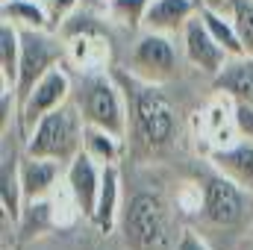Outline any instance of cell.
Here are the masks:
<instances>
[{"instance_id":"obj_1","label":"cell","mask_w":253,"mask_h":250,"mask_svg":"<svg viewBox=\"0 0 253 250\" xmlns=\"http://www.w3.org/2000/svg\"><path fill=\"white\" fill-rule=\"evenodd\" d=\"M129 103V129L138 144L159 150L168 147L177 135V109L162 94L159 83H147L132 74V83L126 88Z\"/></svg>"},{"instance_id":"obj_2","label":"cell","mask_w":253,"mask_h":250,"mask_svg":"<svg viewBox=\"0 0 253 250\" xmlns=\"http://www.w3.org/2000/svg\"><path fill=\"white\" fill-rule=\"evenodd\" d=\"M83 135H85V118L77 103H65L44 115L39 124L24 135V153L30 156H44L68 165L80 150H83Z\"/></svg>"},{"instance_id":"obj_3","label":"cell","mask_w":253,"mask_h":250,"mask_svg":"<svg viewBox=\"0 0 253 250\" xmlns=\"http://www.w3.org/2000/svg\"><path fill=\"white\" fill-rule=\"evenodd\" d=\"M77 106L85 118V124L103 126L115 135L124 138L129 132V103H126V91L103 71H91L83 80Z\"/></svg>"},{"instance_id":"obj_4","label":"cell","mask_w":253,"mask_h":250,"mask_svg":"<svg viewBox=\"0 0 253 250\" xmlns=\"http://www.w3.org/2000/svg\"><path fill=\"white\" fill-rule=\"evenodd\" d=\"M126 245L132 250H168L171 248V227H168V209L162 197L156 194H135L129 200L124 218Z\"/></svg>"},{"instance_id":"obj_5","label":"cell","mask_w":253,"mask_h":250,"mask_svg":"<svg viewBox=\"0 0 253 250\" xmlns=\"http://www.w3.org/2000/svg\"><path fill=\"white\" fill-rule=\"evenodd\" d=\"M65 56V44L50 30H21V65H18V103L33 91V85L56 68Z\"/></svg>"},{"instance_id":"obj_6","label":"cell","mask_w":253,"mask_h":250,"mask_svg":"<svg viewBox=\"0 0 253 250\" xmlns=\"http://www.w3.org/2000/svg\"><path fill=\"white\" fill-rule=\"evenodd\" d=\"M253 209V191L224 174H212L203 186V218L215 227H242Z\"/></svg>"},{"instance_id":"obj_7","label":"cell","mask_w":253,"mask_h":250,"mask_svg":"<svg viewBox=\"0 0 253 250\" xmlns=\"http://www.w3.org/2000/svg\"><path fill=\"white\" fill-rule=\"evenodd\" d=\"M68 100H71V77H68V71H65L62 65H56L18 103V126H21V132L27 135L44 115H50L53 109L65 106Z\"/></svg>"},{"instance_id":"obj_8","label":"cell","mask_w":253,"mask_h":250,"mask_svg":"<svg viewBox=\"0 0 253 250\" xmlns=\"http://www.w3.org/2000/svg\"><path fill=\"white\" fill-rule=\"evenodd\" d=\"M180 50L168 33L144 30L132 44V74L147 83H165L177 74Z\"/></svg>"},{"instance_id":"obj_9","label":"cell","mask_w":253,"mask_h":250,"mask_svg":"<svg viewBox=\"0 0 253 250\" xmlns=\"http://www.w3.org/2000/svg\"><path fill=\"white\" fill-rule=\"evenodd\" d=\"M180 36H183V56L189 59V65H194V68L203 71V74H209L212 80H215V77L227 68V62L233 59V56L212 39L209 27H206L203 18H200V12L183 27Z\"/></svg>"},{"instance_id":"obj_10","label":"cell","mask_w":253,"mask_h":250,"mask_svg":"<svg viewBox=\"0 0 253 250\" xmlns=\"http://www.w3.org/2000/svg\"><path fill=\"white\" fill-rule=\"evenodd\" d=\"M100 180H103V165L97 159H91L85 150H80L68 168H65V186L74 194L80 212L91 221L94 206H97V194H100Z\"/></svg>"},{"instance_id":"obj_11","label":"cell","mask_w":253,"mask_h":250,"mask_svg":"<svg viewBox=\"0 0 253 250\" xmlns=\"http://www.w3.org/2000/svg\"><path fill=\"white\" fill-rule=\"evenodd\" d=\"M65 168L68 165L56 162V159H44V156L24 153V159H21V186H24L27 203L50 197L56 191V183H59V177L65 174Z\"/></svg>"},{"instance_id":"obj_12","label":"cell","mask_w":253,"mask_h":250,"mask_svg":"<svg viewBox=\"0 0 253 250\" xmlns=\"http://www.w3.org/2000/svg\"><path fill=\"white\" fill-rule=\"evenodd\" d=\"M197 3L194 0H150L141 27L153 30V33H183V27L189 24L191 18L197 15Z\"/></svg>"},{"instance_id":"obj_13","label":"cell","mask_w":253,"mask_h":250,"mask_svg":"<svg viewBox=\"0 0 253 250\" xmlns=\"http://www.w3.org/2000/svg\"><path fill=\"white\" fill-rule=\"evenodd\" d=\"M209 159H212V168L218 174H224V177L236 180L242 188L253 191V141L251 138H239L230 147L212 150Z\"/></svg>"},{"instance_id":"obj_14","label":"cell","mask_w":253,"mask_h":250,"mask_svg":"<svg viewBox=\"0 0 253 250\" xmlns=\"http://www.w3.org/2000/svg\"><path fill=\"white\" fill-rule=\"evenodd\" d=\"M118 209H121V174L118 165H103V180H100V194H97V206L91 215V224L97 227V233L109 236L118 224Z\"/></svg>"},{"instance_id":"obj_15","label":"cell","mask_w":253,"mask_h":250,"mask_svg":"<svg viewBox=\"0 0 253 250\" xmlns=\"http://www.w3.org/2000/svg\"><path fill=\"white\" fill-rule=\"evenodd\" d=\"M212 83H215V91H221V94H227L233 100H248V103H253V56L245 53V56L230 59L227 68Z\"/></svg>"},{"instance_id":"obj_16","label":"cell","mask_w":253,"mask_h":250,"mask_svg":"<svg viewBox=\"0 0 253 250\" xmlns=\"http://www.w3.org/2000/svg\"><path fill=\"white\" fill-rule=\"evenodd\" d=\"M0 206L6 221L21 224V215L27 209V197L21 186V162L9 156H3V168H0Z\"/></svg>"},{"instance_id":"obj_17","label":"cell","mask_w":253,"mask_h":250,"mask_svg":"<svg viewBox=\"0 0 253 250\" xmlns=\"http://www.w3.org/2000/svg\"><path fill=\"white\" fill-rule=\"evenodd\" d=\"M0 15L18 30H50V18L42 0H0Z\"/></svg>"},{"instance_id":"obj_18","label":"cell","mask_w":253,"mask_h":250,"mask_svg":"<svg viewBox=\"0 0 253 250\" xmlns=\"http://www.w3.org/2000/svg\"><path fill=\"white\" fill-rule=\"evenodd\" d=\"M83 150L97 159L100 165H118L121 150H124V138L103 129V126H91L85 124V135H83Z\"/></svg>"},{"instance_id":"obj_19","label":"cell","mask_w":253,"mask_h":250,"mask_svg":"<svg viewBox=\"0 0 253 250\" xmlns=\"http://www.w3.org/2000/svg\"><path fill=\"white\" fill-rule=\"evenodd\" d=\"M200 18L203 24L209 27L212 39L236 59V56H245V44H242V36H239V27L233 21V12H212V9H200Z\"/></svg>"},{"instance_id":"obj_20","label":"cell","mask_w":253,"mask_h":250,"mask_svg":"<svg viewBox=\"0 0 253 250\" xmlns=\"http://www.w3.org/2000/svg\"><path fill=\"white\" fill-rule=\"evenodd\" d=\"M18 65H21V30L9 21L0 24V83L18 85Z\"/></svg>"},{"instance_id":"obj_21","label":"cell","mask_w":253,"mask_h":250,"mask_svg":"<svg viewBox=\"0 0 253 250\" xmlns=\"http://www.w3.org/2000/svg\"><path fill=\"white\" fill-rule=\"evenodd\" d=\"M230 12H233V21L239 27L245 53L253 56V0H233V9Z\"/></svg>"},{"instance_id":"obj_22","label":"cell","mask_w":253,"mask_h":250,"mask_svg":"<svg viewBox=\"0 0 253 250\" xmlns=\"http://www.w3.org/2000/svg\"><path fill=\"white\" fill-rule=\"evenodd\" d=\"M150 0H109V12L121 24H141Z\"/></svg>"},{"instance_id":"obj_23","label":"cell","mask_w":253,"mask_h":250,"mask_svg":"<svg viewBox=\"0 0 253 250\" xmlns=\"http://www.w3.org/2000/svg\"><path fill=\"white\" fill-rule=\"evenodd\" d=\"M44 9H47V18H50V30H59L65 27L68 18H74V12L80 9V0H42Z\"/></svg>"},{"instance_id":"obj_24","label":"cell","mask_w":253,"mask_h":250,"mask_svg":"<svg viewBox=\"0 0 253 250\" xmlns=\"http://www.w3.org/2000/svg\"><path fill=\"white\" fill-rule=\"evenodd\" d=\"M233 118H236L239 135L253 141V103H248V100H236V103H233Z\"/></svg>"},{"instance_id":"obj_25","label":"cell","mask_w":253,"mask_h":250,"mask_svg":"<svg viewBox=\"0 0 253 250\" xmlns=\"http://www.w3.org/2000/svg\"><path fill=\"white\" fill-rule=\"evenodd\" d=\"M174 250H209V245H206L197 233L186 230V233L180 236V242H177V248H174Z\"/></svg>"},{"instance_id":"obj_26","label":"cell","mask_w":253,"mask_h":250,"mask_svg":"<svg viewBox=\"0 0 253 250\" xmlns=\"http://www.w3.org/2000/svg\"><path fill=\"white\" fill-rule=\"evenodd\" d=\"M197 9H212V12H230L233 0H194Z\"/></svg>"}]
</instances>
